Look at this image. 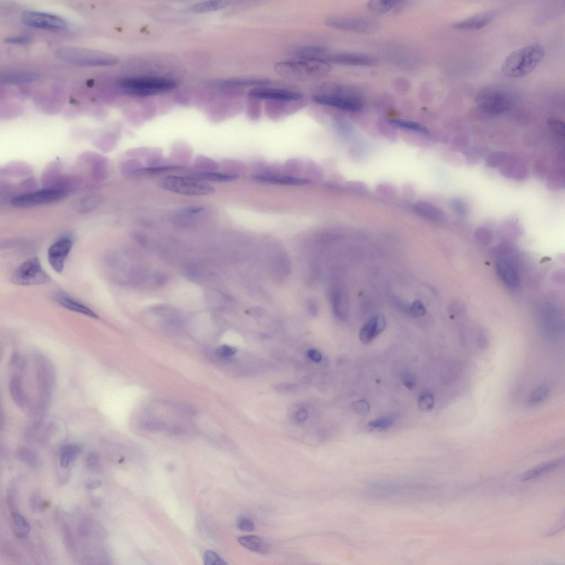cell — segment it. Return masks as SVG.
I'll list each match as a JSON object with an SVG mask.
<instances>
[{"label":"cell","mask_w":565,"mask_h":565,"mask_svg":"<svg viewBox=\"0 0 565 565\" xmlns=\"http://www.w3.org/2000/svg\"><path fill=\"white\" fill-rule=\"evenodd\" d=\"M432 486L428 481L410 479H391L374 481L364 490L366 499L381 503H410L427 501Z\"/></svg>","instance_id":"6da1fadb"},{"label":"cell","mask_w":565,"mask_h":565,"mask_svg":"<svg viewBox=\"0 0 565 565\" xmlns=\"http://www.w3.org/2000/svg\"><path fill=\"white\" fill-rule=\"evenodd\" d=\"M276 73L281 77L296 81H308L320 79L330 71V64L323 58H306L278 62Z\"/></svg>","instance_id":"7a4b0ae2"},{"label":"cell","mask_w":565,"mask_h":565,"mask_svg":"<svg viewBox=\"0 0 565 565\" xmlns=\"http://www.w3.org/2000/svg\"><path fill=\"white\" fill-rule=\"evenodd\" d=\"M545 49L538 44L523 46L506 57L502 72L508 77L520 78L531 74L544 59Z\"/></svg>","instance_id":"3957f363"},{"label":"cell","mask_w":565,"mask_h":565,"mask_svg":"<svg viewBox=\"0 0 565 565\" xmlns=\"http://www.w3.org/2000/svg\"><path fill=\"white\" fill-rule=\"evenodd\" d=\"M475 101L483 113L497 116L508 111L513 107L515 97L509 90L503 87L488 86L477 93Z\"/></svg>","instance_id":"277c9868"},{"label":"cell","mask_w":565,"mask_h":565,"mask_svg":"<svg viewBox=\"0 0 565 565\" xmlns=\"http://www.w3.org/2000/svg\"><path fill=\"white\" fill-rule=\"evenodd\" d=\"M56 54L62 60L83 67H108L114 65L118 59L113 55L100 51L76 48L62 47Z\"/></svg>","instance_id":"5b68a950"},{"label":"cell","mask_w":565,"mask_h":565,"mask_svg":"<svg viewBox=\"0 0 565 565\" xmlns=\"http://www.w3.org/2000/svg\"><path fill=\"white\" fill-rule=\"evenodd\" d=\"M119 85L128 94L147 96L171 91L176 87L175 81L156 77L129 78L120 81Z\"/></svg>","instance_id":"8992f818"},{"label":"cell","mask_w":565,"mask_h":565,"mask_svg":"<svg viewBox=\"0 0 565 565\" xmlns=\"http://www.w3.org/2000/svg\"><path fill=\"white\" fill-rule=\"evenodd\" d=\"M159 185L166 191L186 196H211L215 193L211 185L195 177L169 176L161 179Z\"/></svg>","instance_id":"52a82bcc"},{"label":"cell","mask_w":565,"mask_h":565,"mask_svg":"<svg viewBox=\"0 0 565 565\" xmlns=\"http://www.w3.org/2000/svg\"><path fill=\"white\" fill-rule=\"evenodd\" d=\"M51 277L44 270L37 258L29 259L15 271L12 276L13 283L21 286H31L49 283Z\"/></svg>","instance_id":"ba28073f"},{"label":"cell","mask_w":565,"mask_h":565,"mask_svg":"<svg viewBox=\"0 0 565 565\" xmlns=\"http://www.w3.org/2000/svg\"><path fill=\"white\" fill-rule=\"evenodd\" d=\"M22 20L29 27L48 30H63L68 22L61 16L44 12L28 10L22 15Z\"/></svg>","instance_id":"9c48e42d"},{"label":"cell","mask_w":565,"mask_h":565,"mask_svg":"<svg viewBox=\"0 0 565 565\" xmlns=\"http://www.w3.org/2000/svg\"><path fill=\"white\" fill-rule=\"evenodd\" d=\"M65 196L66 191L47 189L17 196L11 202L16 207L30 208L60 201Z\"/></svg>","instance_id":"30bf717a"},{"label":"cell","mask_w":565,"mask_h":565,"mask_svg":"<svg viewBox=\"0 0 565 565\" xmlns=\"http://www.w3.org/2000/svg\"><path fill=\"white\" fill-rule=\"evenodd\" d=\"M37 371L39 400L45 406L50 400L54 386L55 371L50 360L40 357L37 360Z\"/></svg>","instance_id":"8fae6325"},{"label":"cell","mask_w":565,"mask_h":565,"mask_svg":"<svg viewBox=\"0 0 565 565\" xmlns=\"http://www.w3.org/2000/svg\"><path fill=\"white\" fill-rule=\"evenodd\" d=\"M74 240L71 235H65L58 239L49 247L48 259L52 269L61 273L66 261L73 247Z\"/></svg>","instance_id":"7c38bea8"},{"label":"cell","mask_w":565,"mask_h":565,"mask_svg":"<svg viewBox=\"0 0 565 565\" xmlns=\"http://www.w3.org/2000/svg\"><path fill=\"white\" fill-rule=\"evenodd\" d=\"M326 23L339 30L358 32H368L375 27L373 20L362 17H332Z\"/></svg>","instance_id":"4fadbf2b"},{"label":"cell","mask_w":565,"mask_h":565,"mask_svg":"<svg viewBox=\"0 0 565 565\" xmlns=\"http://www.w3.org/2000/svg\"><path fill=\"white\" fill-rule=\"evenodd\" d=\"M497 275L506 286L512 290L520 287L521 278L515 262L510 259L499 258L496 262Z\"/></svg>","instance_id":"5bb4252c"},{"label":"cell","mask_w":565,"mask_h":565,"mask_svg":"<svg viewBox=\"0 0 565 565\" xmlns=\"http://www.w3.org/2000/svg\"><path fill=\"white\" fill-rule=\"evenodd\" d=\"M313 101L319 104L336 108L347 111L357 112L362 108V103L352 97L341 95H318L314 96Z\"/></svg>","instance_id":"9a60e30c"},{"label":"cell","mask_w":565,"mask_h":565,"mask_svg":"<svg viewBox=\"0 0 565 565\" xmlns=\"http://www.w3.org/2000/svg\"><path fill=\"white\" fill-rule=\"evenodd\" d=\"M500 10H491L477 14L468 18L453 23V27L458 30L475 31L490 24L500 14Z\"/></svg>","instance_id":"2e32d148"},{"label":"cell","mask_w":565,"mask_h":565,"mask_svg":"<svg viewBox=\"0 0 565 565\" xmlns=\"http://www.w3.org/2000/svg\"><path fill=\"white\" fill-rule=\"evenodd\" d=\"M251 97L281 102H293L299 101L302 95L298 92L284 90L271 88H261L252 90L249 93Z\"/></svg>","instance_id":"e0dca14e"},{"label":"cell","mask_w":565,"mask_h":565,"mask_svg":"<svg viewBox=\"0 0 565 565\" xmlns=\"http://www.w3.org/2000/svg\"><path fill=\"white\" fill-rule=\"evenodd\" d=\"M52 298L57 304L67 310L82 314L92 319L98 318L96 313L92 310L90 307L66 292L58 291L52 295Z\"/></svg>","instance_id":"ac0fdd59"},{"label":"cell","mask_w":565,"mask_h":565,"mask_svg":"<svg viewBox=\"0 0 565 565\" xmlns=\"http://www.w3.org/2000/svg\"><path fill=\"white\" fill-rule=\"evenodd\" d=\"M387 327L386 319L382 315L371 317L361 328L359 337L361 342L368 344L383 333Z\"/></svg>","instance_id":"d6986e66"},{"label":"cell","mask_w":565,"mask_h":565,"mask_svg":"<svg viewBox=\"0 0 565 565\" xmlns=\"http://www.w3.org/2000/svg\"><path fill=\"white\" fill-rule=\"evenodd\" d=\"M328 62L351 66H370L376 62L370 56L357 54H339L330 56L325 59Z\"/></svg>","instance_id":"ffe728a7"},{"label":"cell","mask_w":565,"mask_h":565,"mask_svg":"<svg viewBox=\"0 0 565 565\" xmlns=\"http://www.w3.org/2000/svg\"><path fill=\"white\" fill-rule=\"evenodd\" d=\"M500 172L507 178L521 181L527 178L528 168L523 162L510 156L508 161L500 167Z\"/></svg>","instance_id":"44dd1931"},{"label":"cell","mask_w":565,"mask_h":565,"mask_svg":"<svg viewBox=\"0 0 565 565\" xmlns=\"http://www.w3.org/2000/svg\"><path fill=\"white\" fill-rule=\"evenodd\" d=\"M9 389L11 397L15 404L21 409H25L28 404V400L23 389L21 376L16 374L11 378Z\"/></svg>","instance_id":"7402d4cb"},{"label":"cell","mask_w":565,"mask_h":565,"mask_svg":"<svg viewBox=\"0 0 565 565\" xmlns=\"http://www.w3.org/2000/svg\"><path fill=\"white\" fill-rule=\"evenodd\" d=\"M12 530L17 538L25 539L31 532V526L26 518L21 515L13 512L10 516Z\"/></svg>","instance_id":"603a6c76"},{"label":"cell","mask_w":565,"mask_h":565,"mask_svg":"<svg viewBox=\"0 0 565 565\" xmlns=\"http://www.w3.org/2000/svg\"><path fill=\"white\" fill-rule=\"evenodd\" d=\"M238 542L245 548L261 554H265L270 548L264 540L256 535L243 536L238 538Z\"/></svg>","instance_id":"cb8c5ba5"},{"label":"cell","mask_w":565,"mask_h":565,"mask_svg":"<svg viewBox=\"0 0 565 565\" xmlns=\"http://www.w3.org/2000/svg\"><path fill=\"white\" fill-rule=\"evenodd\" d=\"M253 179L256 182L262 183H277L283 184H293V185H301L305 184L309 182L308 180L305 178H301L294 177L289 176H275L269 175H255L253 177Z\"/></svg>","instance_id":"d4e9b609"},{"label":"cell","mask_w":565,"mask_h":565,"mask_svg":"<svg viewBox=\"0 0 565 565\" xmlns=\"http://www.w3.org/2000/svg\"><path fill=\"white\" fill-rule=\"evenodd\" d=\"M80 448L75 445H68L61 448L60 452V465L61 468H67L78 457Z\"/></svg>","instance_id":"484cf974"},{"label":"cell","mask_w":565,"mask_h":565,"mask_svg":"<svg viewBox=\"0 0 565 565\" xmlns=\"http://www.w3.org/2000/svg\"><path fill=\"white\" fill-rule=\"evenodd\" d=\"M193 176L195 178L204 180V181L207 180V181L218 183L231 182L237 178V176L235 174L215 172H200L195 173Z\"/></svg>","instance_id":"4316f807"},{"label":"cell","mask_w":565,"mask_h":565,"mask_svg":"<svg viewBox=\"0 0 565 565\" xmlns=\"http://www.w3.org/2000/svg\"><path fill=\"white\" fill-rule=\"evenodd\" d=\"M229 4L228 1H208L197 4L190 10L195 13H205L224 9Z\"/></svg>","instance_id":"83f0119b"},{"label":"cell","mask_w":565,"mask_h":565,"mask_svg":"<svg viewBox=\"0 0 565 565\" xmlns=\"http://www.w3.org/2000/svg\"><path fill=\"white\" fill-rule=\"evenodd\" d=\"M564 458H563L562 459L557 460V461L554 462H551L548 463L544 464V465H541L539 466L538 468H535L531 471L527 472L526 474H524L523 476L522 480L523 481H527L529 480H531L534 478V477H537L545 473V472L546 471H548L560 467V465H562L564 464Z\"/></svg>","instance_id":"f1b7e54d"},{"label":"cell","mask_w":565,"mask_h":565,"mask_svg":"<svg viewBox=\"0 0 565 565\" xmlns=\"http://www.w3.org/2000/svg\"><path fill=\"white\" fill-rule=\"evenodd\" d=\"M564 184V172L563 170L551 172L547 177L546 187L551 191H556L563 189Z\"/></svg>","instance_id":"f546056e"},{"label":"cell","mask_w":565,"mask_h":565,"mask_svg":"<svg viewBox=\"0 0 565 565\" xmlns=\"http://www.w3.org/2000/svg\"><path fill=\"white\" fill-rule=\"evenodd\" d=\"M400 2L390 0H378L368 3V8L372 13L383 14L394 9Z\"/></svg>","instance_id":"4dcf8cb0"},{"label":"cell","mask_w":565,"mask_h":565,"mask_svg":"<svg viewBox=\"0 0 565 565\" xmlns=\"http://www.w3.org/2000/svg\"><path fill=\"white\" fill-rule=\"evenodd\" d=\"M486 148L482 145H476L464 151L466 159L469 165H475L486 154Z\"/></svg>","instance_id":"1f68e13d"},{"label":"cell","mask_w":565,"mask_h":565,"mask_svg":"<svg viewBox=\"0 0 565 565\" xmlns=\"http://www.w3.org/2000/svg\"><path fill=\"white\" fill-rule=\"evenodd\" d=\"M37 78V75L34 74L20 73L6 75L3 80L7 83L20 84L32 82Z\"/></svg>","instance_id":"d6a6232c"},{"label":"cell","mask_w":565,"mask_h":565,"mask_svg":"<svg viewBox=\"0 0 565 565\" xmlns=\"http://www.w3.org/2000/svg\"><path fill=\"white\" fill-rule=\"evenodd\" d=\"M17 455L21 462L30 467H36L39 464V460L36 454L28 448H20L17 451Z\"/></svg>","instance_id":"836d02e7"},{"label":"cell","mask_w":565,"mask_h":565,"mask_svg":"<svg viewBox=\"0 0 565 565\" xmlns=\"http://www.w3.org/2000/svg\"><path fill=\"white\" fill-rule=\"evenodd\" d=\"M510 156L506 153L497 151L489 155L486 159L485 164L491 168L502 166L508 161Z\"/></svg>","instance_id":"e575fe53"},{"label":"cell","mask_w":565,"mask_h":565,"mask_svg":"<svg viewBox=\"0 0 565 565\" xmlns=\"http://www.w3.org/2000/svg\"><path fill=\"white\" fill-rule=\"evenodd\" d=\"M549 395V389L545 386H541L536 389L530 395L528 403L530 405L535 406L539 405L546 400Z\"/></svg>","instance_id":"d590c367"},{"label":"cell","mask_w":565,"mask_h":565,"mask_svg":"<svg viewBox=\"0 0 565 565\" xmlns=\"http://www.w3.org/2000/svg\"><path fill=\"white\" fill-rule=\"evenodd\" d=\"M390 123L395 127L401 128V129L420 133H427L426 128L421 124L415 123V122L404 120H394L390 121Z\"/></svg>","instance_id":"8d00e7d4"},{"label":"cell","mask_w":565,"mask_h":565,"mask_svg":"<svg viewBox=\"0 0 565 565\" xmlns=\"http://www.w3.org/2000/svg\"><path fill=\"white\" fill-rule=\"evenodd\" d=\"M395 419L392 416L380 417L370 421L368 426L372 429L376 430H387L391 427L395 423Z\"/></svg>","instance_id":"74e56055"},{"label":"cell","mask_w":565,"mask_h":565,"mask_svg":"<svg viewBox=\"0 0 565 565\" xmlns=\"http://www.w3.org/2000/svg\"><path fill=\"white\" fill-rule=\"evenodd\" d=\"M269 83V81L261 79H234L224 81L221 84L224 86H243L261 85Z\"/></svg>","instance_id":"f35d334b"},{"label":"cell","mask_w":565,"mask_h":565,"mask_svg":"<svg viewBox=\"0 0 565 565\" xmlns=\"http://www.w3.org/2000/svg\"><path fill=\"white\" fill-rule=\"evenodd\" d=\"M101 202V198L98 196H90L85 198L80 202L78 210L80 212L86 213L96 208Z\"/></svg>","instance_id":"ab89813d"},{"label":"cell","mask_w":565,"mask_h":565,"mask_svg":"<svg viewBox=\"0 0 565 565\" xmlns=\"http://www.w3.org/2000/svg\"><path fill=\"white\" fill-rule=\"evenodd\" d=\"M419 408L423 411L428 412L432 410L434 406L433 395L430 393H423L419 395L418 399Z\"/></svg>","instance_id":"60d3db41"},{"label":"cell","mask_w":565,"mask_h":565,"mask_svg":"<svg viewBox=\"0 0 565 565\" xmlns=\"http://www.w3.org/2000/svg\"><path fill=\"white\" fill-rule=\"evenodd\" d=\"M62 533L64 542L66 547L70 552L74 554L76 551L75 543L71 529L67 524L63 527Z\"/></svg>","instance_id":"b9f144b4"},{"label":"cell","mask_w":565,"mask_h":565,"mask_svg":"<svg viewBox=\"0 0 565 565\" xmlns=\"http://www.w3.org/2000/svg\"><path fill=\"white\" fill-rule=\"evenodd\" d=\"M85 462L87 467L90 470L97 471L101 468V459L97 453L91 452L87 454Z\"/></svg>","instance_id":"7bdbcfd3"},{"label":"cell","mask_w":565,"mask_h":565,"mask_svg":"<svg viewBox=\"0 0 565 565\" xmlns=\"http://www.w3.org/2000/svg\"><path fill=\"white\" fill-rule=\"evenodd\" d=\"M195 166L200 168H203L205 172L206 170H217L219 167V165L217 163L215 162L211 159H209L205 156H201L197 157L196 160Z\"/></svg>","instance_id":"ee69618b"},{"label":"cell","mask_w":565,"mask_h":565,"mask_svg":"<svg viewBox=\"0 0 565 565\" xmlns=\"http://www.w3.org/2000/svg\"><path fill=\"white\" fill-rule=\"evenodd\" d=\"M204 561L206 565H226L227 563L224 559L219 555L217 553L208 550L204 554Z\"/></svg>","instance_id":"f6af8a7d"},{"label":"cell","mask_w":565,"mask_h":565,"mask_svg":"<svg viewBox=\"0 0 565 565\" xmlns=\"http://www.w3.org/2000/svg\"><path fill=\"white\" fill-rule=\"evenodd\" d=\"M452 207L454 211L459 217L465 218L467 217L469 209L467 204L460 199H454L451 203Z\"/></svg>","instance_id":"bcb514c9"},{"label":"cell","mask_w":565,"mask_h":565,"mask_svg":"<svg viewBox=\"0 0 565 565\" xmlns=\"http://www.w3.org/2000/svg\"><path fill=\"white\" fill-rule=\"evenodd\" d=\"M406 310L413 317H422L427 313L426 307L419 301H415L406 307Z\"/></svg>","instance_id":"7dc6e473"},{"label":"cell","mask_w":565,"mask_h":565,"mask_svg":"<svg viewBox=\"0 0 565 565\" xmlns=\"http://www.w3.org/2000/svg\"><path fill=\"white\" fill-rule=\"evenodd\" d=\"M475 236L476 239L480 243L487 244L491 242L492 234L490 229L485 227H480L476 230Z\"/></svg>","instance_id":"c3c4849f"},{"label":"cell","mask_w":565,"mask_h":565,"mask_svg":"<svg viewBox=\"0 0 565 565\" xmlns=\"http://www.w3.org/2000/svg\"><path fill=\"white\" fill-rule=\"evenodd\" d=\"M547 124L553 132L559 136H564V124L560 119L551 117L547 120Z\"/></svg>","instance_id":"681fc988"},{"label":"cell","mask_w":565,"mask_h":565,"mask_svg":"<svg viewBox=\"0 0 565 565\" xmlns=\"http://www.w3.org/2000/svg\"><path fill=\"white\" fill-rule=\"evenodd\" d=\"M237 527L241 531L252 532L255 531V526L254 522L246 517H241L237 521Z\"/></svg>","instance_id":"f907efd6"},{"label":"cell","mask_w":565,"mask_h":565,"mask_svg":"<svg viewBox=\"0 0 565 565\" xmlns=\"http://www.w3.org/2000/svg\"><path fill=\"white\" fill-rule=\"evenodd\" d=\"M30 503L31 508L34 512H39L42 511L44 508V504L41 495L39 492H35L32 494Z\"/></svg>","instance_id":"816d5d0a"},{"label":"cell","mask_w":565,"mask_h":565,"mask_svg":"<svg viewBox=\"0 0 565 565\" xmlns=\"http://www.w3.org/2000/svg\"><path fill=\"white\" fill-rule=\"evenodd\" d=\"M353 408L359 414L363 416L368 415L370 411V406L367 401L360 400L354 402L353 405Z\"/></svg>","instance_id":"f5cc1de1"},{"label":"cell","mask_w":565,"mask_h":565,"mask_svg":"<svg viewBox=\"0 0 565 565\" xmlns=\"http://www.w3.org/2000/svg\"><path fill=\"white\" fill-rule=\"evenodd\" d=\"M237 352V350L235 347L228 345H222L218 347L216 354L217 356L221 357H229L234 356Z\"/></svg>","instance_id":"db71d44e"},{"label":"cell","mask_w":565,"mask_h":565,"mask_svg":"<svg viewBox=\"0 0 565 565\" xmlns=\"http://www.w3.org/2000/svg\"><path fill=\"white\" fill-rule=\"evenodd\" d=\"M6 43L13 44H25L31 41V37L28 34L9 37L5 40Z\"/></svg>","instance_id":"11a10c76"},{"label":"cell","mask_w":565,"mask_h":565,"mask_svg":"<svg viewBox=\"0 0 565 565\" xmlns=\"http://www.w3.org/2000/svg\"><path fill=\"white\" fill-rule=\"evenodd\" d=\"M402 382L404 386L408 389L412 390L416 386V381L414 376L409 372H405L401 376Z\"/></svg>","instance_id":"9f6ffc18"},{"label":"cell","mask_w":565,"mask_h":565,"mask_svg":"<svg viewBox=\"0 0 565 565\" xmlns=\"http://www.w3.org/2000/svg\"><path fill=\"white\" fill-rule=\"evenodd\" d=\"M91 526L89 521H81L78 527V533L80 537L86 538L90 533Z\"/></svg>","instance_id":"6f0895ef"},{"label":"cell","mask_w":565,"mask_h":565,"mask_svg":"<svg viewBox=\"0 0 565 565\" xmlns=\"http://www.w3.org/2000/svg\"><path fill=\"white\" fill-rule=\"evenodd\" d=\"M12 366L16 369L22 370L25 367V360L18 353H15L12 356L11 360Z\"/></svg>","instance_id":"680465c9"},{"label":"cell","mask_w":565,"mask_h":565,"mask_svg":"<svg viewBox=\"0 0 565 565\" xmlns=\"http://www.w3.org/2000/svg\"><path fill=\"white\" fill-rule=\"evenodd\" d=\"M469 140L467 137L463 136L457 137L454 139L453 145L458 151H465L468 148Z\"/></svg>","instance_id":"91938a15"},{"label":"cell","mask_w":565,"mask_h":565,"mask_svg":"<svg viewBox=\"0 0 565 565\" xmlns=\"http://www.w3.org/2000/svg\"><path fill=\"white\" fill-rule=\"evenodd\" d=\"M306 354L308 358L315 362L318 363L321 362L323 359L322 354L316 349L311 348L308 349L306 352Z\"/></svg>","instance_id":"94428289"},{"label":"cell","mask_w":565,"mask_h":565,"mask_svg":"<svg viewBox=\"0 0 565 565\" xmlns=\"http://www.w3.org/2000/svg\"><path fill=\"white\" fill-rule=\"evenodd\" d=\"M308 412L305 409H300L295 413V418L297 421L304 422L307 418Z\"/></svg>","instance_id":"6125c7cd"},{"label":"cell","mask_w":565,"mask_h":565,"mask_svg":"<svg viewBox=\"0 0 565 565\" xmlns=\"http://www.w3.org/2000/svg\"><path fill=\"white\" fill-rule=\"evenodd\" d=\"M102 485V482L99 480H91L86 483V487L88 490H95Z\"/></svg>","instance_id":"be15d7a7"}]
</instances>
